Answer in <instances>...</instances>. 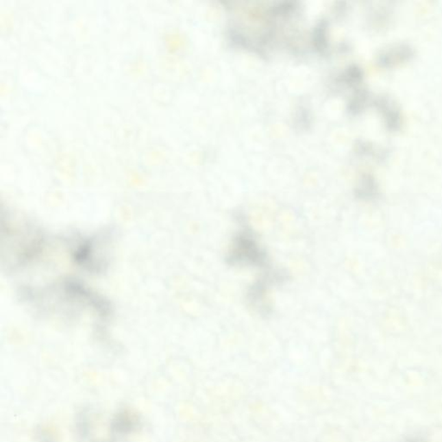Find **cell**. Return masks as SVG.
Instances as JSON below:
<instances>
[{
	"label": "cell",
	"instance_id": "cell-1",
	"mask_svg": "<svg viewBox=\"0 0 442 442\" xmlns=\"http://www.w3.org/2000/svg\"><path fill=\"white\" fill-rule=\"evenodd\" d=\"M227 261L234 267H265L267 254L259 245L254 232L245 225L232 239Z\"/></svg>",
	"mask_w": 442,
	"mask_h": 442
},
{
	"label": "cell",
	"instance_id": "cell-2",
	"mask_svg": "<svg viewBox=\"0 0 442 442\" xmlns=\"http://www.w3.org/2000/svg\"><path fill=\"white\" fill-rule=\"evenodd\" d=\"M285 275L280 271H267V274L255 282L249 288L247 293L248 302L251 307L257 309L258 313L267 315L270 313V305L267 301L269 288L273 284H280L285 280Z\"/></svg>",
	"mask_w": 442,
	"mask_h": 442
},
{
	"label": "cell",
	"instance_id": "cell-3",
	"mask_svg": "<svg viewBox=\"0 0 442 442\" xmlns=\"http://www.w3.org/2000/svg\"><path fill=\"white\" fill-rule=\"evenodd\" d=\"M141 421L137 415L128 410L117 412L110 421V432L112 441L115 442L119 439L128 437L134 434L140 428Z\"/></svg>",
	"mask_w": 442,
	"mask_h": 442
},
{
	"label": "cell",
	"instance_id": "cell-4",
	"mask_svg": "<svg viewBox=\"0 0 442 442\" xmlns=\"http://www.w3.org/2000/svg\"><path fill=\"white\" fill-rule=\"evenodd\" d=\"M42 442H55L54 441L51 440V439L48 437H45L42 439Z\"/></svg>",
	"mask_w": 442,
	"mask_h": 442
}]
</instances>
